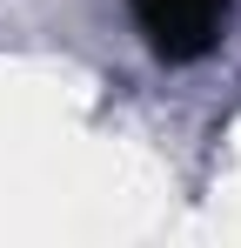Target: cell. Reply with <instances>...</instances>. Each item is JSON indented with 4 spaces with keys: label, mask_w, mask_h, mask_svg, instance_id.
<instances>
[{
    "label": "cell",
    "mask_w": 241,
    "mask_h": 248,
    "mask_svg": "<svg viewBox=\"0 0 241 248\" xmlns=\"http://www.w3.org/2000/svg\"><path fill=\"white\" fill-rule=\"evenodd\" d=\"M127 7H134V27L148 34V47L174 67L214 54L228 34V0H127Z\"/></svg>",
    "instance_id": "obj_1"
}]
</instances>
